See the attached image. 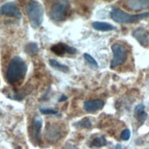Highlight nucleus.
<instances>
[{"instance_id":"f3484780","label":"nucleus","mask_w":149,"mask_h":149,"mask_svg":"<svg viewBox=\"0 0 149 149\" xmlns=\"http://www.w3.org/2000/svg\"><path fill=\"white\" fill-rule=\"evenodd\" d=\"M91 146H94V147H102L106 145V139L104 136H97L93 139V141L91 142Z\"/></svg>"},{"instance_id":"f03ea898","label":"nucleus","mask_w":149,"mask_h":149,"mask_svg":"<svg viewBox=\"0 0 149 149\" xmlns=\"http://www.w3.org/2000/svg\"><path fill=\"white\" fill-rule=\"evenodd\" d=\"M27 14L32 28H40L44 17V10L42 5L38 1H30L27 5Z\"/></svg>"},{"instance_id":"ddd939ff","label":"nucleus","mask_w":149,"mask_h":149,"mask_svg":"<svg viewBox=\"0 0 149 149\" xmlns=\"http://www.w3.org/2000/svg\"><path fill=\"white\" fill-rule=\"evenodd\" d=\"M92 26L95 30H98V31H112L115 29L114 26L107 22L95 21V22H93Z\"/></svg>"},{"instance_id":"6ab92c4d","label":"nucleus","mask_w":149,"mask_h":149,"mask_svg":"<svg viewBox=\"0 0 149 149\" xmlns=\"http://www.w3.org/2000/svg\"><path fill=\"white\" fill-rule=\"evenodd\" d=\"M83 58L86 60L87 62H89L90 64H92V65L95 66V67H98V63H97L96 60L94 59V58H93V56H91L90 54L88 53H84L83 54Z\"/></svg>"},{"instance_id":"423d86ee","label":"nucleus","mask_w":149,"mask_h":149,"mask_svg":"<svg viewBox=\"0 0 149 149\" xmlns=\"http://www.w3.org/2000/svg\"><path fill=\"white\" fill-rule=\"evenodd\" d=\"M0 14L16 18L21 17L20 9L14 2H8L2 5L1 8H0Z\"/></svg>"},{"instance_id":"39448f33","label":"nucleus","mask_w":149,"mask_h":149,"mask_svg":"<svg viewBox=\"0 0 149 149\" xmlns=\"http://www.w3.org/2000/svg\"><path fill=\"white\" fill-rule=\"evenodd\" d=\"M113 60L111 61V68H116L124 63L127 59V49L120 43H114L112 45Z\"/></svg>"},{"instance_id":"4468645a","label":"nucleus","mask_w":149,"mask_h":149,"mask_svg":"<svg viewBox=\"0 0 149 149\" xmlns=\"http://www.w3.org/2000/svg\"><path fill=\"white\" fill-rule=\"evenodd\" d=\"M134 115L136 119L140 122H145L146 117H147V113L145 112V105L144 104H138L136 107L134 108Z\"/></svg>"},{"instance_id":"a211bd4d","label":"nucleus","mask_w":149,"mask_h":149,"mask_svg":"<svg viewBox=\"0 0 149 149\" xmlns=\"http://www.w3.org/2000/svg\"><path fill=\"white\" fill-rule=\"evenodd\" d=\"M74 125H76L78 127H82V128H91L92 124H91V121L89 120V118H85L80 122L76 123Z\"/></svg>"},{"instance_id":"20e7f679","label":"nucleus","mask_w":149,"mask_h":149,"mask_svg":"<svg viewBox=\"0 0 149 149\" xmlns=\"http://www.w3.org/2000/svg\"><path fill=\"white\" fill-rule=\"evenodd\" d=\"M70 8L69 1H59L52 6L50 9V17L55 21L65 20Z\"/></svg>"},{"instance_id":"aec40b11","label":"nucleus","mask_w":149,"mask_h":149,"mask_svg":"<svg viewBox=\"0 0 149 149\" xmlns=\"http://www.w3.org/2000/svg\"><path fill=\"white\" fill-rule=\"evenodd\" d=\"M130 137H131L130 130H129V129H125V130L123 131L122 134H121V138L123 140H125V141H127V140L130 139Z\"/></svg>"},{"instance_id":"f257e3e1","label":"nucleus","mask_w":149,"mask_h":149,"mask_svg":"<svg viewBox=\"0 0 149 149\" xmlns=\"http://www.w3.org/2000/svg\"><path fill=\"white\" fill-rule=\"evenodd\" d=\"M27 64L22 58L16 56L10 61L6 72V80L10 84L21 81L27 73Z\"/></svg>"},{"instance_id":"dca6fc26","label":"nucleus","mask_w":149,"mask_h":149,"mask_svg":"<svg viewBox=\"0 0 149 149\" xmlns=\"http://www.w3.org/2000/svg\"><path fill=\"white\" fill-rule=\"evenodd\" d=\"M25 51L30 56H33V55L37 54L38 52V44L35 42H30V43L27 44V46L25 48Z\"/></svg>"},{"instance_id":"2eb2a0df","label":"nucleus","mask_w":149,"mask_h":149,"mask_svg":"<svg viewBox=\"0 0 149 149\" xmlns=\"http://www.w3.org/2000/svg\"><path fill=\"white\" fill-rule=\"evenodd\" d=\"M49 65L54 68L55 70H60V72H69V70L70 68L67 66V65H64V64H61L58 61L56 60H53V59H50L49 61Z\"/></svg>"},{"instance_id":"9b49d317","label":"nucleus","mask_w":149,"mask_h":149,"mask_svg":"<svg viewBox=\"0 0 149 149\" xmlns=\"http://www.w3.org/2000/svg\"><path fill=\"white\" fill-rule=\"evenodd\" d=\"M103 106H104V101L101 99H95V100H90L86 101L83 103V108L86 112L89 113H93L101 110Z\"/></svg>"},{"instance_id":"b1692460","label":"nucleus","mask_w":149,"mask_h":149,"mask_svg":"<svg viewBox=\"0 0 149 149\" xmlns=\"http://www.w3.org/2000/svg\"><path fill=\"white\" fill-rule=\"evenodd\" d=\"M116 149H122L121 146L120 145H117V146H116Z\"/></svg>"},{"instance_id":"1a4fd4ad","label":"nucleus","mask_w":149,"mask_h":149,"mask_svg":"<svg viewBox=\"0 0 149 149\" xmlns=\"http://www.w3.org/2000/svg\"><path fill=\"white\" fill-rule=\"evenodd\" d=\"M42 126V119L40 116H36L33 119L31 125V136L34 142L40 143V131Z\"/></svg>"},{"instance_id":"0eeeda50","label":"nucleus","mask_w":149,"mask_h":149,"mask_svg":"<svg viewBox=\"0 0 149 149\" xmlns=\"http://www.w3.org/2000/svg\"><path fill=\"white\" fill-rule=\"evenodd\" d=\"M46 138L49 142L54 143L62 136L61 127L57 124H50L46 127Z\"/></svg>"},{"instance_id":"4be33fe9","label":"nucleus","mask_w":149,"mask_h":149,"mask_svg":"<svg viewBox=\"0 0 149 149\" xmlns=\"http://www.w3.org/2000/svg\"><path fill=\"white\" fill-rule=\"evenodd\" d=\"M64 149H80V148H78L77 146H75L73 145H67L65 147H64Z\"/></svg>"},{"instance_id":"7ed1b4c3","label":"nucleus","mask_w":149,"mask_h":149,"mask_svg":"<svg viewBox=\"0 0 149 149\" xmlns=\"http://www.w3.org/2000/svg\"><path fill=\"white\" fill-rule=\"evenodd\" d=\"M148 17H149V12L132 15V14H128V13L123 11L122 9H119V8H114L111 12V17L113 18V20L120 24L134 23L139 20H142V19H144V18H146Z\"/></svg>"},{"instance_id":"412c9836","label":"nucleus","mask_w":149,"mask_h":149,"mask_svg":"<svg viewBox=\"0 0 149 149\" xmlns=\"http://www.w3.org/2000/svg\"><path fill=\"white\" fill-rule=\"evenodd\" d=\"M40 112L43 114H57L58 112L54 109H45V108H40Z\"/></svg>"},{"instance_id":"9d476101","label":"nucleus","mask_w":149,"mask_h":149,"mask_svg":"<svg viewBox=\"0 0 149 149\" xmlns=\"http://www.w3.org/2000/svg\"><path fill=\"white\" fill-rule=\"evenodd\" d=\"M125 6L133 11L146 10L149 8V0H130L125 2Z\"/></svg>"},{"instance_id":"6e6552de","label":"nucleus","mask_w":149,"mask_h":149,"mask_svg":"<svg viewBox=\"0 0 149 149\" xmlns=\"http://www.w3.org/2000/svg\"><path fill=\"white\" fill-rule=\"evenodd\" d=\"M50 49L53 53H55L58 56H63L64 54L72 55V54L77 53V49L75 48L68 46L67 44L61 43V42L57 43V44L53 45V46H51Z\"/></svg>"},{"instance_id":"5701e85b","label":"nucleus","mask_w":149,"mask_h":149,"mask_svg":"<svg viewBox=\"0 0 149 149\" xmlns=\"http://www.w3.org/2000/svg\"><path fill=\"white\" fill-rule=\"evenodd\" d=\"M67 100V97L65 96V95H62L61 98H60V100H59V102H62V101H66Z\"/></svg>"},{"instance_id":"393cba45","label":"nucleus","mask_w":149,"mask_h":149,"mask_svg":"<svg viewBox=\"0 0 149 149\" xmlns=\"http://www.w3.org/2000/svg\"><path fill=\"white\" fill-rule=\"evenodd\" d=\"M18 149H21V148H20V147H19V148H18Z\"/></svg>"},{"instance_id":"f8f14e48","label":"nucleus","mask_w":149,"mask_h":149,"mask_svg":"<svg viewBox=\"0 0 149 149\" xmlns=\"http://www.w3.org/2000/svg\"><path fill=\"white\" fill-rule=\"evenodd\" d=\"M133 36L136 38V40H138V42L141 45H143V46H146L149 42L148 36L146 34V32L143 29H138L135 31H134Z\"/></svg>"}]
</instances>
